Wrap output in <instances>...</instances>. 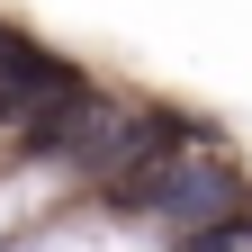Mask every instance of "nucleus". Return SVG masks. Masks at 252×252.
I'll return each instance as SVG.
<instances>
[{
    "label": "nucleus",
    "instance_id": "f257e3e1",
    "mask_svg": "<svg viewBox=\"0 0 252 252\" xmlns=\"http://www.w3.org/2000/svg\"><path fill=\"white\" fill-rule=\"evenodd\" d=\"M144 144V117L99 99V90H72V99H54L45 117H27V153L36 162H72V171H126Z\"/></svg>",
    "mask_w": 252,
    "mask_h": 252
},
{
    "label": "nucleus",
    "instance_id": "7ed1b4c3",
    "mask_svg": "<svg viewBox=\"0 0 252 252\" xmlns=\"http://www.w3.org/2000/svg\"><path fill=\"white\" fill-rule=\"evenodd\" d=\"M81 90V72L63 54H45V45H27L18 27H9V45H0V117L9 126H27V117H45L54 99H72Z\"/></svg>",
    "mask_w": 252,
    "mask_h": 252
},
{
    "label": "nucleus",
    "instance_id": "39448f33",
    "mask_svg": "<svg viewBox=\"0 0 252 252\" xmlns=\"http://www.w3.org/2000/svg\"><path fill=\"white\" fill-rule=\"evenodd\" d=\"M0 45H9V27H0Z\"/></svg>",
    "mask_w": 252,
    "mask_h": 252
},
{
    "label": "nucleus",
    "instance_id": "20e7f679",
    "mask_svg": "<svg viewBox=\"0 0 252 252\" xmlns=\"http://www.w3.org/2000/svg\"><path fill=\"white\" fill-rule=\"evenodd\" d=\"M189 252H252V216H225V225L189 234Z\"/></svg>",
    "mask_w": 252,
    "mask_h": 252
},
{
    "label": "nucleus",
    "instance_id": "f03ea898",
    "mask_svg": "<svg viewBox=\"0 0 252 252\" xmlns=\"http://www.w3.org/2000/svg\"><path fill=\"white\" fill-rule=\"evenodd\" d=\"M144 216H162L180 234H207V225H225V216H243V180H234V162H216V153H180V162L153 180Z\"/></svg>",
    "mask_w": 252,
    "mask_h": 252
}]
</instances>
